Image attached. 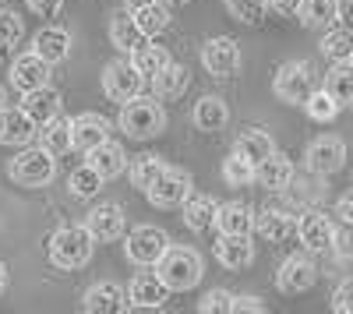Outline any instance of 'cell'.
I'll return each instance as SVG.
<instances>
[{
    "label": "cell",
    "mask_w": 353,
    "mask_h": 314,
    "mask_svg": "<svg viewBox=\"0 0 353 314\" xmlns=\"http://www.w3.org/2000/svg\"><path fill=\"white\" fill-rule=\"evenodd\" d=\"M159 96H134L128 103H121V131L134 141H149V138H159L166 131V109L163 103H156Z\"/></svg>",
    "instance_id": "obj_1"
},
{
    "label": "cell",
    "mask_w": 353,
    "mask_h": 314,
    "mask_svg": "<svg viewBox=\"0 0 353 314\" xmlns=\"http://www.w3.org/2000/svg\"><path fill=\"white\" fill-rule=\"evenodd\" d=\"M92 247H96V237L88 233V226H61L50 237V262L57 269L74 272L92 262Z\"/></svg>",
    "instance_id": "obj_2"
},
{
    "label": "cell",
    "mask_w": 353,
    "mask_h": 314,
    "mask_svg": "<svg viewBox=\"0 0 353 314\" xmlns=\"http://www.w3.org/2000/svg\"><path fill=\"white\" fill-rule=\"evenodd\" d=\"M159 279L170 286V293H184V290H194L198 279H201V254L191 251V247H170L159 265H156Z\"/></svg>",
    "instance_id": "obj_3"
},
{
    "label": "cell",
    "mask_w": 353,
    "mask_h": 314,
    "mask_svg": "<svg viewBox=\"0 0 353 314\" xmlns=\"http://www.w3.org/2000/svg\"><path fill=\"white\" fill-rule=\"evenodd\" d=\"M314 89H318V74H314V64H307V61H286L272 78L276 99H283L290 106H297V103L304 106Z\"/></svg>",
    "instance_id": "obj_4"
},
{
    "label": "cell",
    "mask_w": 353,
    "mask_h": 314,
    "mask_svg": "<svg viewBox=\"0 0 353 314\" xmlns=\"http://www.w3.org/2000/svg\"><path fill=\"white\" fill-rule=\"evenodd\" d=\"M57 174V159L50 149L36 145V149H21L11 163H8V177L18 187H46Z\"/></svg>",
    "instance_id": "obj_5"
},
{
    "label": "cell",
    "mask_w": 353,
    "mask_h": 314,
    "mask_svg": "<svg viewBox=\"0 0 353 314\" xmlns=\"http://www.w3.org/2000/svg\"><path fill=\"white\" fill-rule=\"evenodd\" d=\"M170 233L159 230V226H134V230L128 233V244H124V254L128 262L149 269V265H159V258L170 251Z\"/></svg>",
    "instance_id": "obj_6"
},
{
    "label": "cell",
    "mask_w": 353,
    "mask_h": 314,
    "mask_svg": "<svg viewBox=\"0 0 353 314\" xmlns=\"http://www.w3.org/2000/svg\"><path fill=\"white\" fill-rule=\"evenodd\" d=\"M201 64L205 71H209L212 78H237L241 74V64H244V56H241V43L233 39V36H212V39H205L201 46Z\"/></svg>",
    "instance_id": "obj_7"
},
{
    "label": "cell",
    "mask_w": 353,
    "mask_h": 314,
    "mask_svg": "<svg viewBox=\"0 0 353 314\" xmlns=\"http://www.w3.org/2000/svg\"><path fill=\"white\" fill-rule=\"evenodd\" d=\"M141 89H145V74L134 67L131 56H121V61L106 64V71H103V92L113 103H128V99L141 96Z\"/></svg>",
    "instance_id": "obj_8"
},
{
    "label": "cell",
    "mask_w": 353,
    "mask_h": 314,
    "mask_svg": "<svg viewBox=\"0 0 353 314\" xmlns=\"http://www.w3.org/2000/svg\"><path fill=\"white\" fill-rule=\"evenodd\" d=\"M145 198L156 205V209H176L191 198V174L188 169H176V166H166L163 174L156 177V184L145 191Z\"/></svg>",
    "instance_id": "obj_9"
},
{
    "label": "cell",
    "mask_w": 353,
    "mask_h": 314,
    "mask_svg": "<svg viewBox=\"0 0 353 314\" xmlns=\"http://www.w3.org/2000/svg\"><path fill=\"white\" fill-rule=\"evenodd\" d=\"M307 169L311 174H318V177H332V174H339L343 169V163H346V145H343V138H332V134H321V138H314L311 145H307Z\"/></svg>",
    "instance_id": "obj_10"
},
{
    "label": "cell",
    "mask_w": 353,
    "mask_h": 314,
    "mask_svg": "<svg viewBox=\"0 0 353 314\" xmlns=\"http://www.w3.org/2000/svg\"><path fill=\"white\" fill-rule=\"evenodd\" d=\"M314 282H318V269H314V262L307 258V254H290V258H283V265L276 272V286L290 297L307 293Z\"/></svg>",
    "instance_id": "obj_11"
},
{
    "label": "cell",
    "mask_w": 353,
    "mask_h": 314,
    "mask_svg": "<svg viewBox=\"0 0 353 314\" xmlns=\"http://www.w3.org/2000/svg\"><path fill=\"white\" fill-rule=\"evenodd\" d=\"M297 237H301V244H304L307 254H321V251L332 247L336 226H332V219L321 212V209H307V212L297 219Z\"/></svg>",
    "instance_id": "obj_12"
},
{
    "label": "cell",
    "mask_w": 353,
    "mask_h": 314,
    "mask_svg": "<svg viewBox=\"0 0 353 314\" xmlns=\"http://www.w3.org/2000/svg\"><path fill=\"white\" fill-rule=\"evenodd\" d=\"M131 307V293H124L121 282H96L81 297L85 314H124Z\"/></svg>",
    "instance_id": "obj_13"
},
{
    "label": "cell",
    "mask_w": 353,
    "mask_h": 314,
    "mask_svg": "<svg viewBox=\"0 0 353 314\" xmlns=\"http://www.w3.org/2000/svg\"><path fill=\"white\" fill-rule=\"evenodd\" d=\"M11 85H14L18 92H32V89L50 85V61H43L36 50L14 56V64H11Z\"/></svg>",
    "instance_id": "obj_14"
},
{
    "label": "cell",
    "mask_w": 353,
    "mask_h": 314,
    "mask_svg": "<svg viewBox=\"0 0 353 314\" xmlns=\"http://www.w3.org/2000/svg\"><path fill=\"white\" fill-rule=\"evenodd\" d=\"M39 134V124L28 117L21 106H4L0 109V145H28Z\"/></svg>",
    "instance_id": "obj_15"
},
{
    "label": "cell",
    "mask_w": 353,
    "mask_h": 314,
    "mask_svg": "<svg viewBox=\"0 0 353 314\" xmlns=\"http://www.w3.org/2000/svg\"><path fill=\"white\" fill-rule=\"evenodd\" d=\"M216 258L223 269H233L241 272L254 262V244H251V233H219L216 240Z\"/></svg>",
    "instance_id": "obj_16"
},
{
    "label": "cell",
    "mask_w": 353,
    "mask_h": 314,
    "mask_svg": "<svg viewBox=\"0 0 353 314\" xmlns=\"http://www.w3.org/2000/svg\"><path fill=\"white\" fill-rule=\"evenodd\" d=\"M85 226H88V233H92L96 240H117V237H124L128 219H124L121 205L106 202V205H96L92 212L85 216Z\"/></svg>",
    "instance_id": "obj_17"
},
{
    "label": "cell",
    "mask_w": 353,
    "mask_h": 314,
    "mask_svg": "<svg viewBox=\"0 0 353 314\" xmlns=\"http://www.w3.org/2000/svg\"><path fill=\"white\" fill-rule=\"evenodd\" d=\"M254 230L269 240V244H283L286 237L297 233V219H293L286 209H258L254 212Z\"/></svg>",
    "instance_id": "obj_18"
},
{
    "label": "cell",
    "mask_w": 353,
    "mask_h": 314,
    "mask_svg": "<svg viewBox=\"0 0 353 314\" xmlns=\"http://www.w3.org/2000/svg\"><path fill=\"white\" fill-rule=\"evenodd\" d=\"M131 307H145V311H159L163 304H166V297H170V286L159 279V272L152 275V272H141V275H134L131 279Z\"/></svg>",
    "instance_id": "obj_19"
},
{
    "label": "cell",
    "mask_w": 353,
    "mask_h": 314,
    "mask_svg": "<svg viewBox=\"0 0 353 314\" xmlns=\"http://www.w3.org/2000/svg\"><path fill=\"white\" fill-rule=\"evenodd\" d=\"M61 92L50 89V85H43V89H32V92H21V109L32 117L36 124H46L53 121L57 113H61Z\"/></svg>",
    "instance_id": "obj_20"
},
{
    "label": "cell",
    "mask_w": 353,
    "mask_h": 314,
    "mask_svg": "<svg viewBox=\"0 0 353 314\" xmlns=\"http://www.w3.org/2000/svg\"><path fill=\"white\" fill-rule=\"evenodd\" d=\"M110 43L121 50V53H134L141 43H145V36H141V28H138V21H134V11L131 8H124V11H117L113 18H110Z\"/></svg>",
    "instance_id": "obj_21"
},
{
    "label": "cell",
    "mask_w": 353,
    "mask_h": 314,
    "mask_svg": "<svg viewBox=\"0 0 353 314\" xmlns=\"http://www.w3.org/2000/svg\"><path fill=\"white\" fill-rule=\"evenodd\" d=\"M290 180H293V163H290V156L272 152L269 159L258 163V177H254L258 187H265V191H283V187H290Z\"/></svg>",
    "instance_id": "obj_22"
},
{
    "label": "cell",
    "mask_w": 353,
    "mask_h": 314,
    "mask_svg": "<svg viewBox=\"0 0 353 314\" xmlns=\"http://www.w3.org/2000/svg\"><path fill=\"white\" fill-rule=\"evenodd\" d=\"M32 50L43 56V61L61 64V61H68V53H71V32L61 28V25H46V28H39Z\"/></svg>",
    "instance_id": "obj_23"
},
{
    "label": "cell",
    "mask_w": 353,
    "mask_h": 314,
    "mask_svg": "<svg viewBox=\"0 0 353 314\" xmlns=\"http://www.w3.org/2000/svg\"><path fill=\"white\" fill-rule=\"evenodd\" d=\"M106 138H110V121L106 117H99V113H81V117H74V149L92 152Z\"/></svg>",
    "instance_id": "obj_24"
},
{
    "label": "cell",
    "mask_w": 353,
    "mask_h": 314,
    "mask_svg": "<svg viewBox=\"0 0 353 314\" xmlns=\"http://www.w3.org/2000/svg\"><path fill=\"white\" fill-rule=\"evenodd\" d=\"M39 145L43 149H50L53 156H61V152H68V149H74V121H68V117H61L57 113L53 121H46V124H39Z\"/></svg>",
    "instance_id": "obj_25"
},
{
    "label": "cell",
    "mask_w": 353,
    "mask_h": 314,
    "mask_svg": "<svg viewBox=\"0 0 353 314\" xmlns=\"http://www.w3.org/2000/svg\"><path fill=\"white\" fill-rule=\"evenodd\" d=\"M230 124V106L219 99V96H201L194 103V127L212 134V131H223Z\"/></svg>",
    "instance_id": "obj_26"
},
{
    "label": "cell",
    "mask_w": 353,
    "mask_h": 314,
    "mask_svg": "<svg viewBox=\"0 0 353 314\" xmlns=\"http://www.w3.org/2000/svg\"><path fill=\"white\" fill-rule=\"evenodd\" d=\"M216 216H219V202L209 194H191L184 202V222L191 226L194 233H205L216 226Z\"/></svg>",
    "instance_id": "obj_27"
},
{
    "label": "cell",
    "mask_w": 353,
    "mask_h": 314,
    "mask_svg": "<svg viewBox=\"0 0 353 314\" xmlns=\"http://www.w3.org/2000/svg\"><path fill=\"white\" fill-rule=\"evenodd\" d=\"M88 156V163H92L96 169H99V174L110 180V177H117V174H124V169H128V156H124V149L121 145H117V141H103V145H96L92 152H85Z\"/></svg>",
    "instance_id": "obj_28"
},
{
    "label": "cell",
    "mask_w": 353,
    "mask_h": 314,
    "mask_svg": "<svg viewBox=\"0 0 353 314\" xmlns=\"http://www.w3.org/2000/svg\"><path fill=\"white\" fill-rule=\"evenodd\" d=\"M170 8H166V0H152V4H145V8H138L134 11V21H138V28H141V36L145 39H159L166 28H170Z\"/></svg>",
    "instance_id": "obj_29"
},
{
    "label": "cell",
    "mask_w": 353,
    "mask_h": 314,
    "mask_svg": "<svg viewBox=\"0 0 353 314\" xmlns=\"http://www.w3.org/2000/svg\"><path fill=\"white\" fill-rule=\"evenodd\" d=\"M254 230V216L244 202H226L219 205L216 216V233H251Z\"/></svg>",
    "instance_id": "obj_30"
},
{
    "label": "cell",
    "mask_w": 353,
    "mask_h": 314,
    "mask_svg": "<svg viewBox=\"0 0 353 314\" xmlns=\"http://www.w3.org/2000/svg\"><path fill=\"white\" fill-rule=\"evenodd\" d=\"M188 85H191V71L184 64H170L163 67L156 78H152V92L159 99H176V96H184L188 92Z\"/></svg>",
    "instance_id": "obj_31"
},
{
    "label": "cell",
    "mask_w": 353,
    "mask_h": 314,
    "mask_svg": "<svg viewBox=\"0 0 353 314\" xmlns=\"http://www.w3.org/2000/svg\"><path fill=\"white\" fill-rule=\"evenodd\" d=\"M131 61H134V67L145 74V78H156L163 67H170L173 61H170V53H166V46H156V39H145L134 53H128Z\"/></svg>",
    "instance_id": "obj_32"
},
{
    "label": "cell",
    "mask_w": 353,
    "mask_h": 314,
    "mask_svg": "<svg viewBox=\"0 0 353 314\" xmlns=\"http://www.w3.org/2000/svg\"><path fill=\"white\" fill-rule=\"evenodd\" d=\"M325 89L336 96V103L343 109H353V61H339L325 74Z\"/></svg>",
    "instance_id": "obj_33"
},
{
    "label": "cell",
    "mask_w": 353,
    "mask_h": 314,
    "mask_svg": "<svg viewBox=\"0 0 353 314\" xmlns=\"http://www.w3.org/2000/svg\"><path fill=\"white\" fill-rule=\"evenodd\" d=\"M166 169V163L159 159V156H152V152H141V156H134L131 159V166H128V177H131V184L138 187V191H149L152 184H156V177Z\"/></svg>",
    "instance_id": "obj_34"
},
{
    "label": "cell",
    "mask_w": 353,
    "mask_h": 314,
    "mask_svg": "<svg viewBox=\"0 0 353 314\" xmlns=\"http://www.w3.org/2000/svg\"><path fill=\"white\" fill-rule=\"evenodd\" d=\"M254 177H258V163H251L244 152L233 149V152L223 159V180H226L230 187H248V184H254Z\"/></svg>",
    "instance_id": "obj_35"
},
{
    "label": "cell",
    "mask_w": 353,
    "mask_h": 314,
    "mask_svg": "<svg viewBox=\"0 0 353 314\" xmlns=\"http://www.w3.org/2000/svg\"><path fill=\"white\" fill-rule=\"evenodd\" d=\"M103 184H106V177L99 174L92 163H81L78 169H71V177H68V191L74 198H96L103 191Z\"/></svg>",
    "instance_id": "obj_36"
},
{
    "label": "cell",
    "mask_w": 353,
    "mask_h": 314,
    "mask_svg": "<svg viewBox=\"0 0 353 314\" xmlns=\"http://www.w3.org/2000/svg\"><path fill=\"white\" fill-rule=\"evenodd\" d=\"M318 50L329 56V61H353V28L350 25H339V28H332V32H325L321 36V43H318Z\"/></svg>",
    "instance_id": "obj_37"
},
{
    "label": "cell",
    "mask_w": 353,
    "mask_h": 314,
    "mask_svg": "<svg viewBox=\"0 0 353 314\" xmlns=\"http://www.w3.org/2000/svg\"><path fill=\"white\" fill-rule=\"evenodd\" d=\"M304 109H307V117L311 121H318V124H332L336 117H339V103H336V96L329 92V89H314L311 92V99L304 103Z\"/></svg>",
    "instance_id": "obj_38"
},
{
    "label": "cell",
    "mask_w": 353,
    "mask_h": 314,
    "mask_svg": "<svg viewBox=\"0 0 353 314\" xmlns=\"http://www.w3.org/2000/svg\"><path fill=\"white\" fill-rule=\"evenodd\" d=\"M237 152H244L251 163H261V159H269L272 152H276V141L265 134V131H244L241 138H237V145H233Z\"/></svg>",
    "instance_id": "obj_39"
},
{
    "label": "cell",
    "mask_w": 353,
    "mask_h": 314,
    "mask_svg": "<svg viewBox=\"0 0 353 314\" xmlns=\"http://www.w3.org/2000/svg\"><path fill=\"white\" fill-rule=\"evenodd\" d=\"M301 25L307 28H321L336 18V0H301Z\"/></svg>",
    "instance_id": "obj_40"
},
{
    "label": "cell",
    "mask_w": 353,
    "mask_h": 314,
    "mask_svg": "<svg viewBox=\"0 0 353 314\" xmlns=\"http://www.w3.org/2000/svg\"><path fill=\"white\" fill-rule=\"evenodd\" d=\"M269 8H272L269 0H226V11L244 25H261L265 14H269Z\"/></svg>",
    "instance_id": "obj_41"
},
{
    "label": "cell",
    "mask_w": 353,
    "mask_h": 314,
    "mask_svg": "<svg viewBox=\"0 0 353 314\" xmlns=\"http://www.w3.org/2000/svg\"><path fill=\"white\" fill-rule=\"evenodd\" d=\"M25 36V21L18 11H0V46H18Z\"/></svg>",
    "instance_id": "obj_42"
},
{
    "label": "cell",
    "mask_w": 353,
    "mask_h": 314,
    "mask_svg": "<svg viewBox=\"0 0 353 314\" xmlns=\"http://www.w3.org/2000/svg\"><path fill=\"white\" fill-rule=\"evenodd\" d=\"M233 300H237V297H233L230 290H209L201 297L198 311L201 314H223V311H233Z\"/></svg>",
    "instance_id": "obj_43"
},
{
    "label": "cell",
    "mask_w": 353,
    "mask_h": 314,
    "mask_svg": "<svg viewBox=\"0 0 353 314\" xmlns=\"http://www.w3.org/2000/svg\"><path fill=\"white\" fill-rule=\"evenodd\" d=\"M332 251L339 262H353V222H343L336 226V240H332Z\"/></svg>",
    "instance_id": "obj_44"
},
{
    "label": "cell",
    "mask_w": 353,
    "mask_h": 314,
    "mask_svg": "<svg viewBox=\"0 0 353 314\" xmlns=\"http://www.w3.org/2000/svg\"><path fill=\"white\" fill-rule=\"evenodd\" d=\"M332 311L336 314H353V279H343L332 293Z\"/></svg>",
    "instance_id": "obj_45"
},
{
    "label": "cell",
    "mask_w": 353,
    "mask_h": 314,
    "mask_svg": "<svg viewBox=\"0 0 353 314\" xmlns=\"http://www.w3.org/2000/svg\"><path fill=\"white\" fill-rule=\"evenodd\" d=\"M265 311H269V304H261V297L254 293H244L233 300V314H265Z\"/></svg>",
    "instance_id": "obj_46"
},
{
    "label": "cell",
    "mask_w": 353,
    "mask_h": 314,
    "mask_svg": "<svg viewBox=\"0 0 353 314\" xmlns=\"http://www.w3.org/2000/svg\"><path fill=\"white\" fill-rule=\"evenodd\" d=\"M25 4H28V11L39 14V18H57L61 8H64V0H25Z\"/></svg>",
    "instance_id": "obj_47"
},
{
    "label": "cell",
    "mask_w": 353,
    "mask_h": 314,
    "mask_svg": "<svg viewBox=\"0 0 353 314\" xmlns=\"http://www.w3.org/2000/svg\"><path fill=\"white\" fill-rule=\"evenodd\" d=\"M272 11L283 14V18H297L301 14V0H269Z\"/></svg>",
    "instance_id": "obj_48"
},
{
    "label": "cell",
    "mask_w": 353,
    "mask_h": 314,
    "mask_svg": "<svg viewBox=\"0 0 353 314\" xmlns=\"http://www.w3.org/2000/svg\"><path fill=\"white\" fill-rule=\"evenodd\" d=\"M336 216H339L343 222H353V191H346L339 202H336Z\"/></svg>",
    "instance_id": "obj_49"
},
{
    "label": "cell",
    "mask_w": 353,
    "mask_h": 314,
    "mask_svg": "<svg viewBox=\"0 0 353 314\" xmlns=\"http://www.w3.org/2000/svg\"><path fill=\"white\" fill-rule=\"evenodd\" d=\"M336 18L353 28V0H336Z\"/></svg>",
    "instance_id": "obj_50"
},
{
    "label": "cell",
    "mask_w": 353,
    "mask_h": 314,
    "mask_svg": "<svg viewBox=\"0 0 353 314\" xmlns=\"http://www.w3.org/2000/svg\"><path fill=\"white\" fill-rule=\"evenodd\" d=\"M145 4H152V0H124V8H131V11H138V8H145Z\"/></svg>",
    "instance_id": "obj_51"
},
{
    "label": "cell",
    "mask_w": 353,
    "mask_h": 314,
    "mask_svg": "<svg viewBox=\"0 0 353 314\" xmlns=\"http://www.w3.org/2000/svg\"><path fill=\"white\" fill-rule=\"evenodd\" d=\"M4 286H8V269H4V262H0V293H4Z\"/></svg>",
    "instance_id": "obj_52"
},
{
    "label": "cell",
    "mask_w": 353,
    "mask_h": 314,
    "mask_svg": "<svg viewBox=\"0 0 353 314\" xmlns=\"http://www.w3.org/2000/svg\"><path fill=\"white\" fill-rule=\"evenodd\" d=\"M4 106H8V92H4V89H0V109H4Z\"/></svg>",
    "instance_id": "obj_53"
},
{
    "label": "cell",
    "mask_w": 353,
    "mask_h": 314,
    "mask_svg": "<svg viewBox=\"0 0 353 314\" xmlns=\"http://www.w3.org/2000/svg\"><path fill=\"white\" fill-rule=\"evenodd\" d=\"M166 4H188V0H166Z\"/></svg>",
    "instance_id": "obj_54"
}]
</instances>
